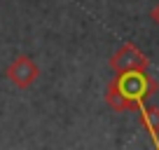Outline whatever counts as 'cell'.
Returning <instances> with one entry per match:
<instances>
[{
	"label": "cell",
	"mask_w": 159,
	"mask_h": 150,
	"mask_svg": "<svg viewBox=\"0 0 159 150\" xmlns=\"http://www.w3.org/2000/svg\"><path fill=\"white\" fill-rule=\"evenodd\" d=\"M40 77V66L30 54H19L7 66V80L16 89H30Z\"/></svg>",
	"instance_id": "obj_2"
},
{
	"label": "cell",
	"mask_w": 159,
	"mask_h": 150,
	"mask_svg": "<svg viewBox=\"0 0 159 150\" xmlns=\"http://www.w3.org/2000/svg\"><path fill=\"white\" fill-rule=\"evenodd\" d=\"M150 59L134 45V42H124L112 56H110V68L112 73H129V70H148Z\"/></svg>",
	"instance_id": "obj_3"
},
{
	"label": "cell",
	"mask_w": 159,
	"mask_h": 150,
	"mask_svg": "<svg viewBox=\"0 0 159 150\" xmlns=\"http://www.w3.org/2000/svg\"><path fill=\"white\" fill-rule=\"evenodd\" d=\"M152 16H154V21H157V24H159V7H157V10H154V12H152Z\"/></svg>",
	"instance_id": "obj_5"
},
{
	"label": "cell",
	"mask_w": 159,
	"mask_h": 150,
	"mask_svg": "<svg viewBox=\"0 0 159 150\" xmlns=\"http://www.w3.org/2000/svg\"><path fill=\"white\" fill-rule=\"evenodd\" d=\"M159 89L157 80L150 77L148 70H129V73H115L105 89V103L115 113L126 110H140L150 96Z\"/></svg>",
	"instance_id": "obj_1"
},
{
	"label": "cell",
	"mask_w": 159,
	"mask_h": 150,
	"mask_svg": "<svg viewBox=\"0 0 159 150\" xmlns=\"http://www.w3.org/2000/svg\"><path fill=\"white\" fill-rule=\"evenodd\" d=\"M138 115H140V124H143L145 129H148V134L152 136V143L159 148V108L145 103L143 108L138 110Z\"/></svg>",
	"instance_id": "obj_4"
}]
</instances>
